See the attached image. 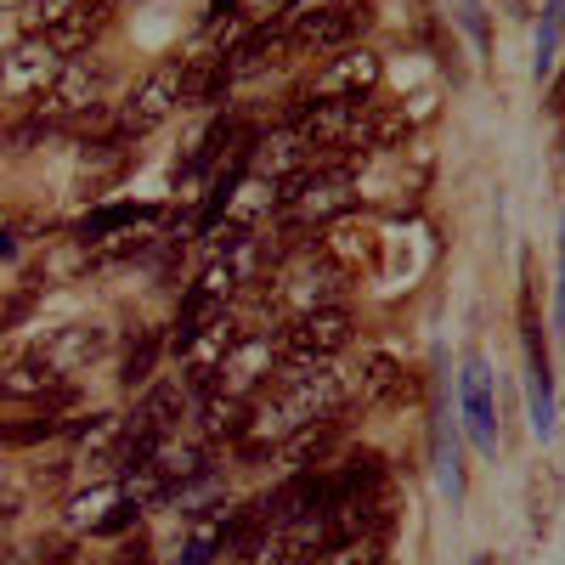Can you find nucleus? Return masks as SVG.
Instances as JSON below:
<instances>
[{
    "label": "nucleus",
    "instance_id": "obj_35",
    "mask_svg": "<svg viewBox=\"0 0 565 565\" xmlns=\"http://www.w3.org/2000/svg\"><path fill=\"white\" fill-rule=\"evenodd\" d=\"M0 255H18V215L0 210Z\"/></svg>",
    "mask_w": 565,
    "mask_h": 565
},
{
    "label": "nucleus",
    "instance_id": "obj_24",
    "mask_svg": "<svg viewBox=\"0 0 565 565\" xmlns=\"http://www.w3.org/2000/svg\"><path fill=\"white\" fill-rule=\"evenodd\" d=\"M119 498H125V487H114V481L90 487V492H74V498H68V526L97 537V532H103V521H108V509H114Z\"/></svg>",
    "mask_w": 565,
    "mask_h": 565
},
{
    "label": "nucleus",
    "instance_id": "obj_19",
    "mask_svg": "<svg viewBox=\"0 0 565 565\" xmlns=\"http://www.w3.org/2000/svg\"><path fill=\"white\" fill-rule=\"evenodd\" d=\"M340 424H345V413L340 418H317V424H300L295 436H282V463H295V469H317V463H328L334 458V447H340Z\"/></svg>",
    "mask_w": 565,
    "mask_h": 565
},
{
    "label": "nucleus",
    "instance_id": "obj_23",
    "mask_svg": "<svg viewBox=\"0 0 565 565\" xmlns=\"http://www.w3.org/2000/svg\"><path fill=\"white\" fill-rule=\"evenodd\" d=\"M141 221H159V210H148V204H108V210H90V215L74 226V238H79V244H97V238H108V232H130V226H141Z\"/></svg>",
    "mask_w": 565,
    "mask_h": 565
},
{
    "label": "nucleus",
    "instance_id": "obj_36",
    "mask_svg": "<svg viewBox=\"0 0 565 565\" xmlns=\"http://www.w3.org/2000/svg\"><path fill=\"white\" fill-rule=\"evenodd\" d=\"M548 114H565V68H559L554 85H548Z\"/></svg>",
    "mask_w": 565,
    "mask_h": 565
},
{
    "label": "nucleus",
    "instance_id": "obj_15",
    "mask_svg": "<svg viewBox=\"0 0 565 565\" xmlns=\"http://www.w3.org/2000/svg\"><path fill=\"white\" fill-rule=\"evenodd\" d=\"M317 244H322V255H328V260H340L345 271H362V266L380 260V232H373L367 221H356V215L328 221Z\"/></svg>",
    "mask_w": 565,
    "mask_h": 565
},
{
    "label": "nucleus",
    "instance_id": "obj_21",
    "mask_svg": "<svg viewBox=\"0 0 565 565\" xmlns=\"http://www.w3.org/2000/svg\"><path fill=\"white\" fill-rule=\"evenodd\" d=\"M148 249H153V238H141V232L130 226V232H108V238L85 244L79 266H85V271H114V266H125V260H141Z\"/></svg>",
    "mask_w": 565,
    "mask_h": 565
},
{
    "label": "nucleus",
    "instance_id": "obj_39",
    "mask_svg": "<svg viewBox=\"0 0 565 565\" xmlns=\"http://www.w3.org/2000/svg\"><path fill=\"white\" fill-rule=\"evenodd\" d=\"M12 7H18V0H0V12H12Z\"/></svg>",
    "mask_w": 565,
    "mask_h": 565
},
{
    "label": "nucleus",
    "instance_id": "obj_25",
    "mask_svg": "<svg viewBox=\"0 0 565 565\" xmlns=\"http://www.w3.org/2000/svg\"><path fill=\"white\" fill-rule=\"evenodd\" d=\"M559 469L554 463H543V469H532V481H526V509H532V532L537 537H548V526H554V514H559Z\"/></svg>",
    "mask_w": 565,
    "mask_h": 565
},
{
    "label": "nucleus",
    "instance_id": "obj_1",
    "mask_svg": "<svg viewBox=\"0 0 565 565\" xmlns=\"http://www.w3.org/2000/svg\"><path fill=\"white\" fill-rule=\"evenodd\" d=\"M351 282H356V271L328 260L322 244H306L289 260L271 266V277L260 282V300H266V311H282V322H289V317H306L322 306H340L351 295Z\"/></svg>",
    "mask_w": 565,
    "mask_h": 565
},
{
    "label": "nucleus",
    "instance_id": "obj_41",
    "mask_svg": "<svg viewBox=\"0 0 565 565\" xmlns=\"http://www.w3.org/2000/svg\"><path fill=\"white\" fill-rule=\"evenodd\" d=\"M373 565H391V559H373Z\"/></svg>",
    "mask_w": 565,
    "mask_h": 565
},
{
    "label": "nucleus",
    "instance_id": "obj_5",
    "mask_svg": "<svg viewBox=\"0 0 565 565\" xmlns=\"http://www.w3.org/2000/svg\"><path fill=\"white\" fill-rule=\"evenodd\" d=\"M97 97H103V68L90 63V57H68V63L57 68V79L45 85V97H40L29 114L45 119L52 130H68V125L85 119L90 108H103Z\"/></svg>",
    "mask_w": 565,
    "mask_h": 565
},
{
    "label": "nucleus",
    "instance_id": "obj_29",
    "mask_svg": "<svg viewBox=\"0 0 565 565\" xmlns=\"http://www.w3.org/2000/svg\"><path fill=\"white\" fill-rule=\"evenodd\" d=\"M0 565H68V548L57 537H34L23 548H7V554H0Z\"/></svg>",
    "mask_w": 565,
    "mask_h": 565
},
{
    "label": "nucleus",
    "instance_id": "obj_7",
    "mask_svg": "<svg viewBox=\"0 0 565 565\" xmlns=\"http://www.w3.org/2000/svg\"><path fill=\"white\" fill-rule=\"evenodd\" d=\"M271 373H277V334L249 328V334L226 351V362L215 367V391L260 402V391H271Z\"/></svg>",
    "mask_w": 565,
    "mask_h": 565
},
{
    "label": "nucleus",
    "instance_id": "obj_6",
    "mask_svg": "<svg viewBox=\"0 0 565 565\" xmlns=\"http://www.w3.org/2000/svg\"><path fill=\"white\" fill-rule=\"evenodd\" d=\"M63 63L68 57L57 52L52 40H29L23 34L12 52H0V103H40Z\"/></svg>",
    "mask_w": 565,
    "mask_h": 565
},
{
    "label": "nucleus",
    "instance_id": "obj_4",
    "mask_svg": "<svg viewBox=\"0 0 565 565\" xmlns=\"http://www.w3.org/2000/svg\"><path fill=\"white\" fill-rule=\"evenodd\" d=\"M521 340H526V380H532V430H537V436H548V430H554V367H548L543 322H537V282H532V260L521 266Z\"/></svg>",
    "mask_w": 565,
    "mask_h": 565
},
{
    "label": "nucleus",
    "instance_id": "obj_18",
    "mask_svg": "<svg viewBox=\"0 0 565 565\" xmlns=\"http://www.w3.org/2000/svg\"><path fill=\"white\" fill-rule=\"evenodd\" d=\"M249 424H255V402L226 396V391H204V402H199V430H204L210 441H232V447H238V441L249 436Z\"/></svg>",
    "mask_w": 565,
    "mask_h": 565
},
{
    "label": "nucleus",
    "instance_id": "obj_38",
    "mask_svg": "<svg viewBox=\"0 0 565 565\" xmlns=\"http://www.w3.org/2000/svg\"><path fill=\"white\" fill-rule=\"evenodd\" d=\"M7 532H12V521H7V514H0V554H7Z\"/></svg>",
    "mask_w": 565,
    "mask_h": 565
},
{
    "label": "nucleus",
    "instance_id": "obj_32",
    "mask_svg": "<svg viewBox=\"0 0 565 565\" xmlns=\"http://www.w3.org/2000/svg\"><path fill=\"white\" fill-rule=\"evenodd\" d=\"M34 317V289H18V295H7L0 300V334H12L18 322H29Z\"/></svg>",
    "mask_w": 565,
    "mask_h": 565
},
{
    "label": "nucleus",
    "instance_id": "obj_2",
    "mask_svg": "<svg viewBox=\"0 0 565 565\" xmlns=\"http://www.w3.org/2000/svg\"><path fill=\"white\" fill-rule=\"evenodd\" d=\"M181 79H186L181 57H175V63H159L153 74H141V79L125 90V103L114 108V136H119V141H136V136H148L153 125H164V119L181 108Z\"/></svg>",
    "mask_w": 565,
    "mask_h": 565
},
{
    "label": "nucleus",
    "instance_id": "obj_34",
    "mask_svg": "<svg viewBox=\"0 0 565 565\" xmlns=\"http://www.w3.org/2000/svg\"><path fill=\"white\" fill-rule=\"evenodd\" d=\"M119 565H153V543H148V537L125 543V548H119Z\"/></svg>",
    "mask_w": 565,
    "mask_h": 565
},
{
    "label": "nucleus",
    "instance_id": "obj_3",
    "mask_svg": "<svg viewBox=\"0 0 565 565\" xmlns=\"http://www.w3.org/2000/svg\"><path fill=\"white\" fill-rule=\"evenodd\" d=\"M351 340H356V317L345 306H322V311L289 317L277 328V351L300 356V362H328V356H340Z\"/></svg>",
    "mask_w": 565,
    "mask_h": 565
},
{
    "label": "nucleus",
    "instance_id": "obj_33",
    "mask_svg": "<svg viewBox=\"0 0 565 565\" xmlns=\"http://www.w3.org/2000/svg\"><path fill=\"white\" fill-rule=\"evenodd\" d=\"M458 18H463V29L476 34V45L487 52V12H481V0H458Z\"/></svg>",
    "mask_w": 565,
    "mask_h": 565
},
{
    "label": "nucleus",
    "instance_id": "obj_11",
    "mask_svg": "<svg viewBox=\"0 0 565 565\" xmlns=\"http://www.w3.org/2000/svg\"><path fill=\"white\" fill-rule=\"evenodd\" d=\"M402 380H407V367H402L391 351H367V356L345 373V413L380 407V402L402 396Z\"/></svg>",
    "mask_w": 565,
    "mask_h": 565
},
{
    "label": "nucleus",
    "instance_id": "obj_12",
    "mask_svg": "<svg viewBox=\"0 0 565 565\" xmlns=\"http://www.w3.org/2000/svg\"><path fill=\"white\" fill-rule=\"evenodd\" d=\"M458 396H463V418H469V436H476L481 452H498V413H492V367L481 356L463 362V380H458Z\"/></svg>",
    "mask_w": 565,
    "mask_h": 565
},
{
    "label": "nucleus",
    "instance_id": "obj_42",
    "mask_svg": "<svg viewBox=\"0 0 565 565\" xmlns=\"http://www.w3.org/2000/svg\"><path fill=\"white\" fill-rule=\"evenodd\" d=\"M476 565H492V559H476Z\"/></svg>",
    "mask_w": 565,
    "mask_h": 565
},
{
    "label": "nucleus",
    "instance_id": "obj_17",
    "mask_svg": "<svg viewBox=\"0 0 565 565\" xmlns=\"http://www.w3.org/2000/svg\"><path fill=\"white\" fill-rule=\"evenodd\" d=\"M306 164H311V141H306L295 125L260 136V141H255V159H249V170L266 175V181H282V175H295V170H306Z\"/></svg>",
    "mask_w": 565,
    "mask_h": 565
},
{
    "label": "nucleus",
    "instance_id": "obj_10",
    "mask_svg": "<svg viewBox=\"0 0 565 565\" xmlns=\"http://www.w3.org/2000/svg\"><path fill=\"white\" fill-rule=\"evenodd\" d=\"M289 57H295L289 29H282V23H260V29H249V34L226 52V74H232V85H238V79H260V74L282 68Z\"/></svg>",
    "mask_w": 565,
    "mask_h": 565
},
{
    "label": "nucleus",
    "instance_id": "obj_37",
    "mask_svg": "<svg viewBox=\"0 0 565 565\" xmlns=\"http://www.w3.org/2000/svg\"><path fill=\"white\" fill-rule=\"evenodd\" d=\"M509 12L514 18H532V0H509Z\"/></svg>",
    "mask_w": 565,
    "mask_h": 565
},
{
    "label": "nucleus",
    "instance_id": "obj_30",
    "mask_svg": "<svg viewBox=\"0 0 565 565\" xmlns=\"http://www.w3.org/2000/svg\"><path fill=\"white\" fill-rule=\"evenodd\" d=\"M45 136H52V125H45V119H12L7 130H0V148H7V153H29V148H45Z\"/></svg>",
    "mask_w": 565,
    "mask_h": 565
},
{
    "label": "nucleus",
    "instance_id": "obj_27",
    "mask_svg": "<svg viewBox=\"0 0 565 565\" xmlns=\"http://www.w3.org/2000/svg\"><path fill=\"white\" fill-rule=\"evenodd\" d=\"M74 7H79V0H18V29L29 40H52Z\"/></svg>",
    "mask_w": 565,
    "mask_h": 565
},
{
    "label": "nucleus",
    "instance_id": "obj_13",
    "mask_svg": "<svg viewBox=\"0 0 565 565\" xmlns=\"http://www.w3.org/2000/svg\"><path fill=\"white\" fill-rule=\"evenodd\" d=\"M103 351H108V328H103V322H68V328H57V334L40 345V356L52 362L63 380H74V373L90 367Z\"/></svg>",
    "mask_w": 565,
    "mask_h": 565
},
{
    "label": "nucleus",
    "instance_id": "obj_16",
    "mask_svg": "<svg viewBox=\"0 0 565 565\" xmlns=\"http://www.w3.org/2000/svg\"><path fill=\"white\" fill-rule=\"evenodd\" d=\"M57 385H63V373H57L52 362H45L40 351L0 362V402H45Z\"/></svg>",
    "mask_w": 565,
    "mask_h": 565
},
{
    "label": "nucleus",
    "instance_id": "obj_26",
    "mask_svg": "<svg viewBox=\"0 0 565 565\" xmlns=\"http://www.w3.org/2000/svg\"><path fill=\"white\" fill-rule=\"evenodd\" d=\"M238 136H244V125H238V114H221L204 136H199V153L186 159V175H199V170H210V164H221L226 159V148H238Z\"/></svg>",
    "mask_w": 565,
    "mask_h": 565
},
{
    "label": "nucleus",
    "instance_id": "obj_40",
    "mask_svg": "<svg viewBox=\"0 0 565 565\" xmlns=\"http://www.w3.org/2000/svg\"><path fill=\"white\" fill-rule=\"evenodd\" d=\"M0 487H7V463H0Z\"/></svg>",
    "mask_w": 565,
    "mask_h": 565
},
{
    "label": "nucleus",
    "instance_id": "obj_14",
    "mask_svg": "<svg viewBox=\"0 0 565 565\" xmlns=\"http://www.w3.org/2000/svg\"><path fill=\"white\" fill-rule=\"evenodd\" d=\"M186 407H193V396H186L181 380H170V385H148V391H141V402H136V413H130L125 424H130V430H141V436L170 441V430L186 418Z\"/></svg>",
    "mask_w": 565,
    "mask_h": 565
},
{
    "label": "nucleus",
    "instance_id": "obj_20",
    "mask_svg": "<svg viewBox=\"0 0 565 565\" xmlns=\"http://www.w3.org/2000/svg\"><path fill=\"white\" fill-rule=\"evenodd\" d=\"M108 23H114V0H79V7H74L68 18H63V29L52 34V45H57L63 57H79L85 45L97 40V34H103Z\"/></svg>",
    "mask_w": 565,
    "mask_h": 565
},
{
    "label": "nucleus",
    "instance_id": "obj_28",
    "mask_svg": "<svg viewBox=\"0 0 565 565\" xmlns=\"http://www.w3.org/2000/svg\"><path fill=\"white\" fill-rule=\"evenodd\" d=\"M63 424L68 418H57V413H34V418H18V424H0V447H34V441H52V436H63Z\"/></svg>",
    "mask_w": 565,
    "mask_h": 565
},
{
    "label": "nucleus",
    "instance_id": "obj_8",
    "mask_svg": "<svg viewBox=\"0 0 565 565\" xmlns=\"http://www.w3.org/2000/svg\"><path fill=\"white\" fill-rule=\"evenodd\" d=\"M373 29V0H345V7L306 18L289 29L295 57H328V52H345V45H362V34Z\"/></svg>",
    "mask_w": 565,
    "mask_h": 565
},
{
    "label": "nucleus",
    "instance_id": "obj_31",
    "mask_svg": "<svg viewBox=\"0 0 565 565\" xmlns=\"http://www.w3.org/2000/svg\"><path fill=\"white\" fill-rule=\"evenodd\" d=\"M334 7H345V0H282L277 23H282V29H295V23H306V18H322V12H334Z\"/></svg>",
    "mask_w": 565,
    "mask_h": 565
},
{
    "label": "nucleus",
    "instance_id": "obj_22",
    "mask_svg": "<svg viewBox=\"0 0 565 565\" xmlns=\"http://www.w3.org/2000/svg\"><path fill=\"white\" fill-rule=\"evenodd\" d=\"M159 351H164V334L136 328V340L125 345V362H119V385L125 391H148L153 385V367H159Z\"/></svg>",
    "mask_w": 565,
    "mask_h": 565
},
{
    "label": "nucleus",
    "instance_id": "obj_9",
    "mask_svg": "<svg viewBox=\"0 0 565 565\" xmlns=\"http://www.w3.org/2000/svg\"><path fill=\"white\" fill-rule=\"evenodd\" d=\"M380 74H385V63L373 57L367 45H345V52H334L317 68L311 90H317V97H373Z\"/></svg>",
    "mask_w": 565,
    "mask_h": 565
}]
</instances>
